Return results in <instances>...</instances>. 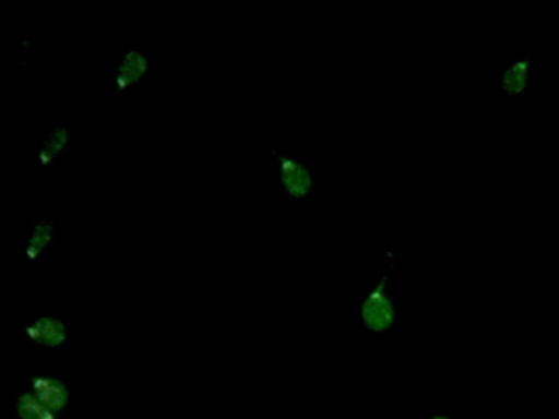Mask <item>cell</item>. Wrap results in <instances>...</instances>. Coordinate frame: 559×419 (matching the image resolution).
<instances>
[{
    "label": "cell",
    "instance_id": "2",
    "mask_svg": "<svg viewBox=\"0 0 559 419\" xmlns=\"http://www.w3.org/2000/svg\"><path fill=\"white\" fill-rule=\"evenodd\" d=\"M276 167L277 182L281 190L290 202H304L316 195L317 180L312 167L307 160L296 154H283L280 151L270 149Z\"/></svg>",
    "mask_w": 559,
    "mask_h": 419
},
{
    "label": "cell",
    "instance_id": "1",
    "mask_svg": "<svg viewBox=\"0 0 559 419\" xmlns=\"http://www.w3.org/2000/svg\"><path fill=\"white\" fill-rule=\"evenodd\" d=\"M392 272L382 275L378 284L362 295L356 314L365 330L374 336H384L397 326V304L391 294Z\"/></svg>",
    "mask_w": 559,
    "mask_h": 419
},
{
    "label": "cell",
    "instance_id": "7",
    "mask_svg": "<svg viewBox=\"0 0 559 419\" xmlns=\"http://www.w3.org/2000/svg\"><path fill=\"white\" fill-rule=\"evenodd\" d=\"M55 246V223L48 215L35 219L25 244L24 255L28 261H41Z\"/></svg>",
    "mask_w": 559,
    "mask_h": 419
},
{
    "label": "cell",
    "instance_id": "3",
    "mask_svg": "<svg viewBox=\"0 0 559 419\" xmlns=\"http://www.w3.org/2000/svg\"><path fill=\"white\" fill-rule=\"evenodd\" d=\"M21 336L27 337L41 349H67L70 344V327L63 318L55 314H37L21 326Z\"/></svg>",
    "mask_w": 559,
    "mask_h": 419
},
{
    "label": "cell",
    "instance_id": "6",
    "mask_svg": "<svg viewBox=\"0 0 559 419\" xmlns=\"http://www.w3.org/2000/svg\"><path fill=\"white\" fill-rule=\"evenodd\" d=\"M500 92L510 101H516L532 87V56L522 55L510 61L500 72Z\"/></svg>",
    "mask_w": 559,
    "mask_h": 419
},
{
    "label": "cell",
    "instance_id": "8",
    "mask_svg": "<svg viewBox=\"0 0 559 419\" xmlns=\"http://www.w3.org/2000/svg\"><path fill=\"white\" fill-rule=\"evenodd\" d=\"M71 134L70 130L63 124H57L53 130L48 131L44 137H41L40 146H38L37 153H35V163L38 166L48 169L53 166L70 147Z\"/></svg>",
    "mask_w": 559,
    "mask_h": 419
},
{
    "label": "cell",
    "instance_id": "10",
    "mask_svg": "<svg viewBox=\"0 0 559 419\" xmlns=\"http://www.w3.org/2000/svg\"><path fill=\"white\" fill-rule=\"evenodd\" d=\"M421 419H456L454 416L450 415H431V416H424Z\"/></svg>",
    "mask_w": 559,
    "mask_h": 419
},
{
    "label": "cell",
    "instance_id": "5",
    "mask_svg": "<svg viewBox=\"0 0 559 419\" xmlns=\"http://www.w3.org/2000/svg\"><path fill=\"white\" fill-rule=\"evenodd\" d=\"M27 386L41 403L61 418H67L68 409L73 403V390L58 375H31Z\"/></svg>",
    "mask_w": 559,
    "mask_h": 419
},
{
    "label": "cell",
    "instance_id": "9",
    "mask_svg": "<svg viewBox=\"0 0 559 419\" xmlns=\"http://www.w3.org/2000/svg\"><path fill=\"white\" fill-rule=\"evenodd\" d=\"M12 409L17 419H63L57 412L51 411L45 403H41L28 386L15 395Z\"/></svg>",
    "mask_w": 559,
    "mask_h": 419
},
{
    "label": "cell",
    "instance_id": "4",
    "mask_svg": "<svg viewBox=\"0 0 559 419\" xmlns=\"http://www.w3.org/2000/svg\"><path fill=\"white\" fill-rule=\"evenodd\" d=\"M148 72L150 56L136 46H130L114 69V92L117 95L129 94L148 79Z\"/></svg>",
    "mask_w": 559,
    "mask_h": 419
}]
</instances>
